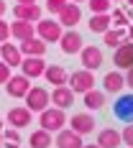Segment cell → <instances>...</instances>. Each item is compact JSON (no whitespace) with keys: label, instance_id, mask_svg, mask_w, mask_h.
I'll return each mask as SVG.
<instances>
[{"label":"cell","instance_id":"1","mask_svg":"<svg viewBox=\"0 0 133 148\" xmlns=\"http://www.w3.org/2000/svg\"><path fill=\"white\" fill-rule=\"evenodd\" d=\"M39 125L49 133H59L61 128H67V115L59 107H46L39 112Z\"/></svg>","mask_w":133,"mask_h":148},{"label":"cell","instance_id":"2","mask_svg":"<svg viewBox=\"0 0 133 148\" xmlns=\"http://www.w3.org/2000/svg\"><path fill=\"white\" fill-rule=\"evenodd\" d=\"M67 87L72 89L74 95H85L90 89H95V74L87 72V69L72 72V77H67Z\"/></svg>","mask_w":133,"mask_h":148},{"label":"cell","instance_id":"3","mask_svg":"<svg viewBox=\"0 0 133 148\" xmlns=\"http://www.w3.org/2000/svg\"><path fill=\"white\" fill-rule=\"evenodd\" d=\"M23 100H26V107L31 112H41V110H46L51 105V97H49V89L46 87H31L23 95Z\"/></svg>","mask_w":133,"mask_h":148},{"label":"cell","instance_id":"4","mask_svg":"<svg viewBox=\"0 0 133 148\" xmlns=\"http://www.w3.org/2000/svg\"><path fill=\"white\" fill-rule=\"evenodd\" d=\"M36 26V38H41L44 44H49V41H59V36H61V26H59V21H36L33 23Z\"/></svg>","mask_w":133,"mask_h":148},{"label":"cell","instance_id":"5","mask_svg":"<svg viewBox=\"0 0 133 148\" xmlns=\"http://www.w3.org/2000/svg\"><path fill=\"white\" fill-rule=\"evenodd\" d=\"M79 61H82V69L95 72V69L103 66V51L97 46H82L79 49Z\"/></svg>","mask_w":133,"mask_h":148},{"label":"cell","instance_id":"6","mask_svg":"<svg viewBox=\"0 0 133 148\" xmlns=\"http://www.w3.org/2000/svg\"><path fill=\"white\" fill-rule=\"evenodd\" d=\"M13 15H15V21H28V23H36V21H41L44 10H41V5H39V3H26V5L15 3Z\"/></svg>","mask_w":133,"mask_h":148},{"label":"cell","instance_id":"7","mask_svg":"<svg viewBox=\"0 0 133 148\" xmlns=\"http://www.w3.org/2000/svg\"><path fill=\"white\" fill-rule=\"evenodd\" d=\"M69 123V130H74L77 135H87L95 130V118H92V112H77L72 115V120H67Z\"/></svg>","mask_w":133,"mask_h":148},{"label":"cell","instance_id":"8","mask_svg":"<svg viewBox=\"0 0 133 148\" xmlns=\"http://www.w3.org/2000/svg\"><path fill=\"white\" fill-rule=\"evenodd\" d=\"M44 69H46L44 56H23V61H21V74L28 77V79L44 77Z\"/></svg>","mask_w":133,"mask_h":148},{"label":"cell","instance_id":"9","mask_svg":"<svg viewBox=\"0 0 133 148\" xmlns=\"http://www.w3.org/2000/svg\"><path fill=\"white\" fill-rule=\"evenodd\" d=\"M79 21H82V8L77 3H67L59 13V26L61 28H74Z\"/></svg>","mask_w":133,"mask_h":148},{"label":"cell","instance_id":"10","mask_svg":"<svg viewBox=\"0 0 133 148\" xmlns=\"http://www.w3.org/2000/svg\"><path fill=\"white\" fill-rule=\"evenodd\" d=\"M59 46H61L64 54H79V49H82L85 44H82V36H79L74 28H69V31H61Z\"/></svg>","mask_w":133,"mask_h":148},{"label":"cell","instance_id":"11","mask_svg":"<svg viewBox=\"0 0 133 148\" xmlns=\"http://www.w3.org/2000/svg\"><path fill=\"white\" fill-rule=\"evenodd\" d=\"M113 115L118 120H125V123H133V92L131 95H120L118 102L113 105Z\"/></svg>","mask_w":133,"mask_h":148},{"label":"cell","instance_id":"12","mask_svg":"<svg viewBox=\"0 0 133 148\" xmlns=\"http://www.w3.org/2000/svg\"><path fill=\"white\" fill-rule=\"evenodd\" d=\"M31 89V82L28 77H23V74H13L8 82H5V92L10 95V97H21L23 100V95Z\"/></svg>","mask_w":133,"mask_h":148},{"label":"cell","instance_id":"13","mask_svg":"<svg viewBox=\"0 0 133 148\" xmlns=\"http://www.w3.org/2000/svg\"><path fill=\"white\" fill-rule=\"evenodd\" d=\"M31 112L28 107H10L8 110V123H10V128H15V130H21V128H26V125H31Z\"/></svg>","mask_w":133,"mask_h":148},{"label":"cell","instance_id":"14","mask_svg":"<svg viewBox=\"0 0 133 148\" xmlns=\"http://www.w3.org/2000/svg\"><path fill=\"white\" fill-rule=\"evenodd\" d=\"M54 146L57 148H82V135H77L74 130L69 128H61L59 133H57V140H54Z\"/></svg>","mask_w":133,"mask_h":148},{"label":"cell","instance_id":"15","mask_svg":"<svg viewBox=\"0 0 133 148\" xmlns=\"http://www.w3.org/2000/svg\"><path fill=\"white\" fill-rule=\"evenodd\" d=\"M113 61H115V66H118V69H131V66H133V41L120 44L118 49H115Z\"/></svg>","mask_w":133,"mask_h":148},{"label":"cell","instance_id":"16","mask_svg":"<svg viewBox=\"0 0 133 148\" xmlns=\"http://www.w3.org/2000/svg\"><path fill=\"white\" fill-rule=\"evenodd\" d=\"M49 97H51L54 107H59V110H67V107H72V102H74V92L67 87V84H61V87H54V92H51Z\"/></svg>","mask_w":133,"mask_h":148},{"label":"cell","instance_id":"17","mask_svg":"<svg viewBox=\"0 0 133 148\" xmlns=\"http://www.w3.org/2000/svg\"><path fill=\"white\" fill-rule=\"evenodd\" d=\"M10 36L15 41H28V38L36 36V26L28 23V21H13L10 23Z\"/></svg>","mask_w":133,"mask_h":148},{"label":"cell","instance_id":"18","mask_svg":"<svg viewBox=\"0 0 133 148\" xmlns=\"http://www.w3.org/2000/svg\"><path fill=\"white\" fill-rule=\"evenodd\" d=\"M0 61H5L8 66H21V61H23V54H21V49L13 44H0Z\"/></svg>","mask_w":133,"mask_h":148},{"label":"cell","instance_id":"19","mask_svg":"<svg viewBox=\"0 0 133 148\" xmlns=\"http://www.w3.org/2000/svg\"><path fill=\"white\" fill-rule=\"evenodd\" d=\"M97 146L100 148H120L123 146V140H120V130L115 128H105L97 133Z\"/></svg>","mask_w":133,"mask_h":148},{"label":"cell","instance_id":"20","mask_svg":"<svg viewBox=\"0 0 133 148\" xmlns=\"http://www.w3.org/2000/svg\"><path fill=\"white\" fill-rule=\"evenodd\" d=\"M46 46H49V44H44L41 38L33 36V38H28V41H21L18 49H21L23 56H44V54H46Z\"/></svg>","mask_w":133,"mask_h":148},{"label":"cell","instance_id":"21","mask_svg":"<svg viewBox=\"0 0 133 148\" xmlns=\"http://www.w3.org/2000/svg\"><path fill=\"white\" fill-rule=\"evenodd\" d=\"M67 69L64 66H59V64H51V66H46L44 69V79L46 82H51L54 87H61V84H67Z\"/></svg>","mask_w":133,"mask_h":148},{"label":"cell","instance_id":"22","mask_svg":"<svg viewBox=\"0 0 133 148\" xmlns=\"http://www.w3.org/2000/svg\"><path fill=\"white\" fill-rule=\"evenodd\" d=\"M82 105L87 107L90 112L105 107V92H100V89H90V92H85V95H82Z\"/></svg>","mask_w":133,"mask_h":148},{"label":"cell","instance_id":"23","mask_svg":"<svg viewBox=\"0 0 133 148\" xmlns=\"http://www.w3.org/2000/svg\"><path fill=\"white\" fill-rule=\"evenodd\" d=\"M103 41H105V46H110V49H118L120 44L128 41V33H125V28H108L103 33Z\"/></svg>","mask_w":133,"mask_h":148},{"label":"cell","instance_id":"24","mask_svg":"<svg viewBox=\"0 0 133 148\" xmlns=\"http://www.w3.org/2000/svg\"><path fill=\"white\" fill-rule=\"evenodd\" d=\"M103 87H105V92L118 95L120 89L125 87V77H123L120 72H108V74H105V79H103Z\"/></svg>","mask_w":133,"mask_h":148},{"label":"cell","instance_id":"25","mask_svg":"<svg viewBox=\"0 0 133 148\" xmlns=\"http://www.w3.org/2000/svg\"><path fill=\"white\" fill-rule=\"evenodd\" d=\"M110 26H113V21H110L108 13H92V18H90V31L92 33H105Z\"/></svg>","mask_w":133,"mask_h":148},{"label":"cell","instance_id":"26","mask_svg":"<svg viewBox=\"0 0 133 148\" xmlns=\"http://www.w3.org/2000/svg\"><path fill=\"white\" fill-rule=\"evenodd\" d=\"M0 140H3V148H18L21 146V135L15 128H3L0 130Z\"/></svg>","mask_w":133,"mask_h":148},{"label":"cell","instance_id":"27","mask_svg":"<svg viewBox=\"0 0 133 148\" xmlns=\"http://www.w3.org/2000/svg\"><path fill=\"white\" fill-rule=\"evenodd\" d=\"M28 143H31V148H49V146H51V133L41 128V130H36V133H31Z\"/></svg>","mask_w":133,"mask_h":148},{"label":"cell","instance_id":"28","mask_svg":"<svg viewBox=\"0 0 133 148\" xmlns=\"http://www.w3.org/2000/svg\"><path fill=\"white\" fill-rule=\"evenodd\" d=\"M110 21H113L118 28H125V26H128V23L133 21L131 8H115V10H113V15H110Z\"/></svg>","mask_w":133,"mask_h":148},{"label":"cell","instance_id":"29","mask_svg":"<svg viewBox=\"0 0 133 148\" xmlns=\"http://www.w3.org/2000/svg\"><path fill=\"white\" fill-rule=\"evenodd\" d=\"M87 3H90V10L92 13H108L110 5H113L110 0H87Z\"/></svg>","mask_w":133,"mask_h":148},{"label":"cell","instance_id":"30","mask_svg":"<svg viewBox=\"0 0 133 148\" xmlns=\"http://www.w3.org/2000/svg\"><path fill=\"white\" fill-rule=\"evenodd\" d=\"M67 3H69V0H46V10H49V13H54V15H59L61 8H64Z\"/></svg>","mask_w":133,"mask_h":148},{"label":"cell","instance_id":"31","mask_svg":"<svg viewBox=\"0 0 133 148\" xmlns=\"http://www.w3.org/2000/svg\"><path fill=\"white\" fill-rule=\"evenodd\" d=\"M120 140H123V143H125L128 148L133 146V123H128V125L120 130Z\"/></svg>","mask_w":133,"mask_h":148},{"label":"cell","instance_id":"32","mask_svg":"<svg viewBox=\"0 0 133 148\" xmlns=\"http://www.w3.org/2000/svg\"><path fill=\"white\" fill-rule=\"evenodd\" d=\"M8 38H10V23L0 18V44H5Z\"/></svg>","mask_w":133,"mask_h":148},{"label":"cell","instance_id":"33","mask_svg":"<svg viewBox=\"0 0 133 148\" xmlns=\"http://www.w3.org/2000/svg\"><path fill=\"white\" fill-rule=\"evenodd\" d=\"M8 79H10V66L5 61H0V84H5Z\"/></svg>","mask_w":133,"mask_h":148},{"label":"cell","instance_id":"34","mask_svg":"<svg viewBox=\"0 0 133 148\" xmlns=\"http://www.w3.org/2000/svg\"><path fill=\"white\" fill-rule=\"evenodd\" d=\"M125 87L133 89V66H131V69H125Z\"/></svg>","mask_w":133,"mask_h":148},{"label":"cell","instance_id":"35","mask_svg":"<svg viewBox=\"0 0 133 148\" xmlns=\"http://www.w3.org/2000/svg\"><path fill=\"white\" fill-rule=\"evenodd\" d=\"M125 33H128V41H133V21L125 26Z\"/></svg>","mask_w":133,"mask_h":148},{"label":"cell","instance_id":"36","mask_svg":"<svg viewBox=\"0 0 133 148\" xmlns=\"http://www.w3.org/2000/svg\"><path fill=\"white\" fill-rule=\"evenodd\" d=\"M8 10V5H5V0H0V18H3V13Z\"/></svg>","mask_w":133,"mask_h":148},{"label":"cell","instance_id":"37","mask_svg":"<svg viewBox=\"0 0 133 148\" xmlns=\"http://www.w3.org/2000/svg\"><path fill=\"white\" fill-rule=\"evenodd\" d=\"M82 148H100V146H97V143H85Z\"/></svg>","mask_w":133,"mask_h":148},{"label":"cell","instance_id":"38","mask_svg":"<svg viewBox=\"0 0 133 148\" xmlns=\"http://www.w3.org/2000/svg\"><path fill=\"white\" fill-rule=\"evenodd\" d=\"M15 3H21V5H26V3H36V0H15Z\"/></svg>","mask_w":133,"mask_h":148},{"label":"cell","instance_id":"39","mask_svg":"<svg viewBox=\"0 0 133 148\" xmlns=\"http://www.w3.org/2000/svg\"><path fill=\"white\" fill-rule=\"evenodd\" d=\"M3 128H5V125H3V118H0V130H3Z\"/></svg>","mask_w":133,"mask_h":148},{"label":"cell","instance_id":"40","mask_svg":"<svg viewBox=\"0 0 133 148\" xmlns=\"http://www.w3.org/2000/svg\"><path fill=\"white\" fill-rule=\"evenodd\" d=\"M72 3H77V5H79V3H82V0H72Z\"/></svg>","mask_w":133,"mask_h":148},{"label":"cell","instance_id":"41","mask_svg":"<svg viewBox=\"0 0 133 148\" xmlns=\"http://www.w3.org/2000/svg\"><path fill=\"white\" fill-rule=\"evenodd\" d=\"M128 5H131V8H133V0H128Z\"/></svg>","mask_w":133,"mask_h":148},{"label":"cell","instance_id":"42","mask_svg":"<svg viewBox=\"0 0 133 148\" xmlns=\"http://www.w3.org/2000/svg\"><path fill=\"white\" fill-rule=\"evenodd\" d=\"M110 3H113V0H110Z\"/></svg>","mask_w":133,"mask_h":148},{"label":"cell","instance_id":"43","mask_svg":"<svg viewBox=\"0 0 133 148\" xmlns=\"http://www.w3.org/2000/svg\"><path fill=\"white\" fill-rule=\"evenodd\" d=\"M18 148H21V146H18Z\"/></svg>","mask_w":133,"mask_h":148},{"label":"cell","instance_id":"44","mask_svg":"<svg viewBox=\"0 0 133 148\" xmlns=\"http://www.w3.org/2000/svg\"><path fill=\"white\" fill-rule=\"evenodd\" d=\"M131 148H133V146H131Z\"/></svg>","mask_w":133,"mask_h":148}]
</instances>
